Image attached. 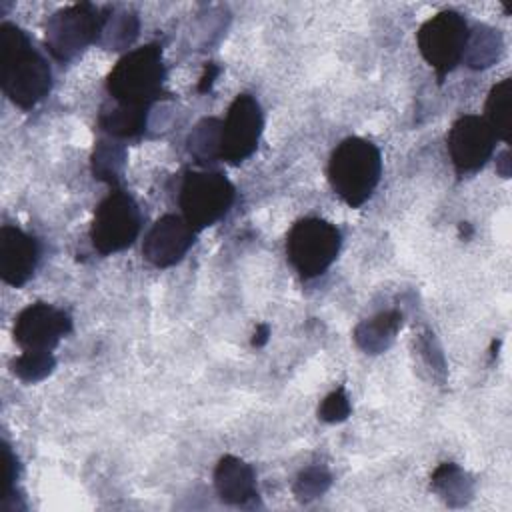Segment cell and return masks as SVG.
Segmentation results:
<instances>
[{"label":"cell","instance_id":"1","mask_svg":"<svg viewBox=\"0 0 512 512\" xmlns=\"http://www.w3.org/2000/svg\"><path fill=\"white\" fill-rule=\"evenodd\" d=\"M0 86L22 110L34 108L52 88V70L16 24L0 26Z\"/></svg>","mask_w":512,"mask_h":512},{"label":"cell","instance_id":"2","mask_svg":"<svg viewBox=\"0 0 512 512\" xmlns=\"http://www.w3.org/2000/svg\"><path fill=\"white\" fill-rule=\"evenodd\" d=\"M380 174V150L358 136L342 140L328 162V182L334 194L350 208L362 206L374 194Z\"/></svg>","mask_w":512,"mask_h":512},{"label":"cell","instance_id":"3","mask_svg":"<svg viewBox=\"0 0 512 512\" xmlns=\"http://www.w3.org/2000/svg\"><path fill=\"white\" fill-rule=\"evenodd\" d=\"M164 62L158 44L140 46L124 54L106 80L112 100L150 108L164 94Z\"/></svg>","mask_w":512,"mask_h":512},{"label":"cell","instance_id":"4","mask_svg":"<svg viewBox=\"0 0 512 512\" xmlns=\"http://www.w3.org/2000/svg\"><path fill=\"white\" fill-rule=\"evenodd\" d=\"M340 246V230L322 218L298 220L286 238L288 260L306 280L324 274L336 260Z\"/></svg>","mask_w":512,"mask_h":512},{"label":"cell","instance_id":"5","mask_svg":"<svg viewBox=\"0 0 512 512\" xmlns=\"http://www.w3.org/2000/svg\"><path fill=\"white\" fill-rule=\"evenodd\" d=\"M104 22V12L88 2L66 6L54 12L46 22V48L56 60L68 62L100 40Z\"/></svg>","mask_w":512,"mask_h":512},{"label":"cell","instance_id":"6","mask_svg":"<svg viewBox=\"0 0 512 512\" xmlns=\"http://www.w3.org/2000/svg\"><path fill=\"white\" fill-rule=\"evenodd\" d=\"M236 190L220 172H188L180 186L182 218L196 230L216 224L232 206Z\"/></svg>","mask_w":512,"mask_h":512},{"label":"cell","instance_id":"7","mask_svg":"<svg viewBox=\"0 0 512 512\" xmlns=\"http://www.w3.org/2000/svg\"><path fill=\"white\" fill-rule=\"evenodd\" d=\"M468 36V22L454 10H442L418 28V50L422 58L436 70L440 82L464 60Z\"/></svg>","mask_w":512,"mask_h":512},{"label":"cell","instance_id":"8","mask_svg":"<svg viewBox=\"0 0 512 512\" xmlns=\"http://www.w3.org/2000/svg\"><path fill=\"white\" fill-rule=\"evenodd\" d=\"M140 210L134 198L114 186L98 204L90 226L92 246L100 254H114L134 244L140 234Z\"/></svg>","mask_w":512,"mask_h":512},{"label":"cell","instance_id":"9","mask_svg":"<svg viewBox=\"0 0 512 512\" xmlns=\"http://www.w3.org/2000/svg\"><path fill=\"white\" fill-rule=\"evenodd\" d=\"M264 128V116L258 100L250 94H238L222 122L220 160L240 164L258 148Z\"/></svg>","mask_w":512,"mask_h":512},{"label":"cell","instance_id":"10","mask_svg":"<svg viewBox=\"0 0 512 512\" xmlns=\"http://www.w3.org/2000/svg\"><path fill=\"white\" fill-rule=\"evenodd\" d=\"M72 330V318L46 302L26 306L14 320V340L22 350L52 352Z\"/></svg>","mask_w":512,"mask_h":512},{"label":"cell","instance_id":"11","mask_svg":"<svg viewBox=\"0 0 512 512\" xmlns=\"http://www.w3.org/2000/svg\"><path fill=\"white\" fill-rule=\"evenodd\" d=\"M496 136L482 116H460L448 132V152L458 174L480 170L494 154Z\"/></svg>","mask_w":512,"mask_h":512},{"label":"cell","instance_id":"12","mask_svg":"<svg viewBox=\"0 0 512 512\" xmlns=\"http://www.w3.org/2000/svg\"><path fill=\"white\" fill-rule=\"evenodd\" d=\"M196 230L178 214L158 218L142 242L144 258L156 268H168L180 262L194 244Z\"/></svg>","mask_w":512,"mask_h":512},{"label":"cell","instance_id":"13","mask_svg":"<svg viewBox=\"0 0 512 512\" xmlns=\"http://www.w3.org/2000/svg\"><path fill=\"white\" fill-rule=\"evenodd\" d=\"M40 248L36 238L16 226L0 228V278L10 286H22L36 270Z\"/></svg>","mask_w":512,"mask_h":512},{"label":"cell","instance_id":"14","mask_svg":"<svg viewBox=\"0 0 512 512\" xmlns=\"http://www.w3.org/2000/svg\"><path fill=\"white\" fill-rule=\"evenodd\" d=\"M214 488L220 500L232 506H246L258 496L252 466L236 456L220 458L214 470Z\"/></svg>","mask_w":512,"mask_h":512},{"label":"cell","instance_id":"15","mask_svg":"<svg viewBox=\"0 0 512 512\" xmlns=\"http://www.w3.org/2000/svg\"><path fill=\"white\" fill-rule=\"evenodd\" d=\"M148 108L106 100L98 114L100 128L112 138H134L144 132Z\"/></svg>","mask_w":512,"mask_h":512},{"label":"cell","instance_id":"16","mask_svg":"<svg viewBox=\"0 0 512 512\" xmlns=\"http://www.w3.org/2000/svg\"><path fill=\"white\" fill-rule=\"evenodd\" d=\"M400 326L402 314L398 310H386L368 320H362L354 330V340L364 352L380 354L392 344Z\"/></svg>","mask_w":512,"mask_h":512},{"label":"cell","instance_id":"17","mask_svg":"<svg viewBox=\"0 0 512 512\" xmlns=\"http://www.w3.org/2000/svg\"><path fill=\"white\" fill-rule=\"evenodd\" d=\"M510 100H512V80L504 78L496 86H492L486 106L484 120L492 128L496 140L510 142Z\"/></svg>","mask_w":512,"mask_h":512},{"label":"cell","instance_id":"18","mask_svg":"<svg viewBox=\"0 0 512 512\" xmlns=\"http://www.w3.org/2000/svg\"><path fill=\"white\" fill-rule=\"evenodd\" d=\"M500 52H502V36L498 30L484 24H476L470 30L466 52H464V58L470 68L480 70L494 64Z\"/></svg>","mask_w":512,"mask_h":512},{"label":"cell","instance_id":"19","mask_svg":"<svg viewBox=\"0 0 512 512\" xmlns=\"http://www.w3.org/2000/svg\"><path fill=\"white\" fill-rule=\"evenodd\" d=\"M220 132L218 118H202L188 134V152L196 162H214L220 158Z\"/></svg>","mask_w":512,"mask_h":512},{"label":"cell","instance_id":"20","mask_svg":"<svg viewBox=\"0 0 512 512\" xmlns=\"http://www.w3.org/2000/svg\"><path fill=\"white\" fill-rule=\"evenodd\" d=\"M126 152L118 142L100 140L92 154V172L94 178L108 182L112 188L118 186L124 172Z\"/></svg>","mask_w":512,"mask_h":512},{"label":"cell","instance_id":"21","mask_svg":"<svg viewBox=\"0 0 512 512\" xmlns=\"http://www.w3.org/2000/svg\"><path fill=\"white\" fill-rule=\"evenodd\" d=\"M432 490L438 492L448 504L456 506V498H458V504L470 498L472 484L456 464L446 462V464H440L432 474Z\"/></svg>","mask_w":512,"mask_h":512},{"label":"cell","instance_id":"22","mask_svg":"<svg viewBox=\"0 0 512 512\" xmlns=\"http://www.w3.org/2000/svg\"><path fill=\"white\" fill-rule=\"evenodd\" d=\"M10 366H12V372L20 380L34 384L52 374V370L56 368V360H54L52 352L22 350V354H18Z\"/></svg>","mask_w":512,"mask_h":512},{"label":"cell","instance_id":"23","mask_svg":"<svg viewBox=\"0 0 512 512\" xmlns=\"http://www.w3.org/2000/svg\"><path fill=\"white\" fill-rule=\"evenodd\" d=\"M138 34V18L132 12H122L116 16H106L102 28V40L106 46L120 50L126 48Z\"/></svg>","mask_w":512,"mask_h":512},{"label":"cell","instance_id":"24","mask_svg":"<svg viewBox=\"0 0 512 512\" xmlns=\"http://www.w3.org/2000/svg\"><path fill=\"white\" fill-rule=\"evenodd\" d=\"M330 484H332V476L326 468L308 466L298 474L292 490H294L298 500L308 502V500H314V498L322 496L330 488Z\"/></svg>","mask_w":512,"mask_h":512},{"label":"cell","instance_id":"25","mask_svg":"<svg viewBox=\"0 0 512 512\" xmlns=\"http://www.w3.org/2000/svg\"><path fill=\"white\" fill-rule=\"evenodd\" d=\"M350 410H352L350 400H348L344 388L340 386V388H336L334 392H330V394L322 400V404H320V408H318V416H320V420H324V422L336 424V422L346 420V418L350 416Z\"/></svg>","mask_w":512,"mask_h":512},{"label":"cell","instance_id":"26","mask_svg":"<svg viewBox=\"0 0 512 512\" xmlns=\"http://www.w3.org/2000/svg\"><path fill=\"white\" fill-rule=\"evenodd\" d=\"M16 456L12 454L8 442H2V478H4V494L16 490L14 488V480L18 474V466H16Z\"/></svg>","mask_w":512,"mask_h":512},{"label":"cell","instance_id":"27","mask_svg":"<svg viewBox=\"0 0 512 512\" xmlns=\"http://www.w3.org/2000/svg\"><path fill=\"white\" fill-rule=\"evenodd\" d=\"M218 66H214L212 62L210 64H206L204 66V74H202V78H200V82H198V92H208L210 88H212V84H214V78L218 76Z\"/></svg>","mask_w":512,"mask_h":512},{"label":"cell","instance_id":"28","mask_svg":"<svg viewBox=\"0 0 512 512\" xmlns=\"http://www.w3.org/2000/svg\"><path fill=\"white\" fill-rule=\"evenodd\" d=\"M268 336H270V328L266 324H258L256 326V332H254V338H252V346L260 348L268 342Z\"/></svg>","mask_w":512,"mask_h":512},{"label":"cell","instance_id":"29","mask_svg":"<svg viewBox=\"0 0 512 512\" xmlns=\"http://www.w3.org/2000/svg\"><path fill=\"white\" fill-rule=\"evenodd\" d=\"M508 158H510V150L506 148V150L500 154V160H498V172H500L504 178L510 176V168H508V166H510V160H508Z\"/></svg>","mask_w":512,"mask_h":512}]
</instances>
